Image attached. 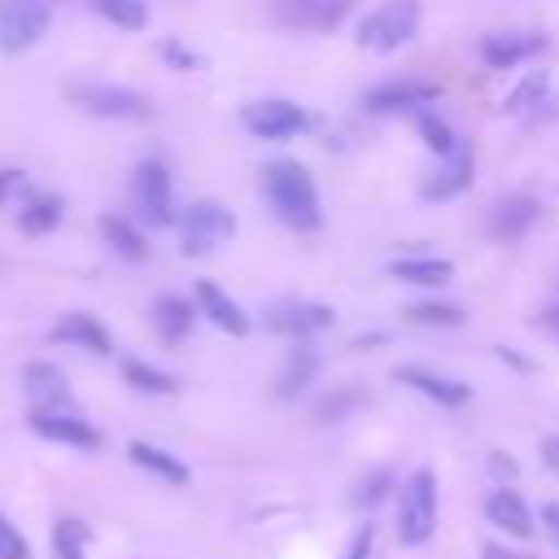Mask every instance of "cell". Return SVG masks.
Returning <instances> with one entry per match:
<instances>
[{
  "label": "cell",
  "instance_id": "cell-38",
  "mask_svg": "<svg viewBox=\"0 0 559 559\" xmlns=\"http://www.w3.org/2000/svg\"><path fill=\"white\" fill-rule=\"evenodd\" d=\"M542 463L559 476V432H550V437H542Z\"/></svg>",
  "mask_w": 559,
  "mask_h": 559
},
{
  "label": "cell",
  "instance_id": "cell-17",
  "mask_svg": "<svg viewBox=\"0 0 559 559\" xmlns=\"http://www.w3.org/2000/svg\"><path fill=\"white\" fill-rule=\"evenodd\" d=\"M314 376H319V349L306 341H293V349L275 371V397H297Z\"/></svg>",
  "mask_w": 559,
  "mask_h": 559
},
{
  "label": "cell",
  "instance_id": "cell-31",
  "mask_svg": "<svg viewBox=\"0 0 559 559\" xmlns=\"http://www.w3.org/2000/svg\"><path fill=\"white\" fill-rule=\"evenodd\" d=\"M415 127H419L424 144H428V148H432L437 157H445V153H450V148L459 144V135L450 131V122H445V118H437V114H428V109H424V114L415 118Z\"/></svg>",
  "mask_w": 559,
  "mask_h": 559
},
{
  "label": "cell",
  "instance_id": "cell-25",
  "mask_svg": "<svg viewBox=\"0 0 559 559\" xmlns=\"http://www.w3.org/2000/svg\"><path fill=\"white\" fill-rule=\"evenodd\" d=\"M127 454H131L135 467H144V472H153V476H162V480H170V485H188V467H183L175 454H166V450H157V445H148V441H135Z\"/></svg>",
  "mask_w": 559,
  "mask_h": 559
},
{
  "label": "cell",
  "instance_id": "cell-36",
  "mask_svg": "<svg viewBox=\"0 0 559 559\" xmlns=\"http://www.w3.org/2000/svg\"><path fill=\"white\" fill-rule=\"evenodd\" d=\"M22 192H26V175L22 170H0V210H9Z\"/></svg>",
  "mask_w": 559,
  "mask_h": 559
},
{
  "label": "cell",
  "instance_id": "cell-3",
  "mask_svg": "<svg viewBox=\"0 0 559 559\" xmlns=\"http://www.w3.org/2000/svg\"><path fill=\"white\" fill-rule=\"evenodd\" d=\"M432 528H437V480L428 467H419L397 493V537L402 546H424Z\"/></svg>",
  "mask_w": 559,
  "mask_h": 559
},
{
  "label": "cell",
  "instance_id": "cell-41",
  "mask_svg": "<svg viewBox=\"0 0 559 559\" xmlns=\"http://www.w3.org/2000/svg\"><path fill=\"white\" fill-rule=\"evenodd\" d=\"M480 559H533V555H515V550H507V546H498V542H489V546L480 550Z\"/></svg>",
  "mask_w": 559,
  "mask_h": 559
},
{
  "label": "cell",
  "instance_id": "cell-29",
  "mask_svg": "<svg viewBox=\"0 0 559 559\" xmlns=\"http://www.w3.org/2000/svg\"><path fill=\"white\" fill-rule=\"evenodd\" d=\"M105 22H114V26H122V31H144V22H148V9H144V0H87Z\"/></svg>",
  "mask_w": 559,
  "mask_h": 559
},
{
  "label": "cell",
  "instance_id": "cell-40",
  "mask_svg": "<svg viewBox=\"0 0 559 559\" xmlns=\"http://www.w3.org/2000/svg\"><path fill=\"white\" fill-rule=\"evenodd\" d=\"M542 524H546L550 542L559 546V502H546V507H542Z\"/></svg>",
  "mask_w": 559,
  "mask_h": 559
},
{
  "label": "cell",
  "instance_id": "cell-15",
  "mask_svg": "<svg viewBox=\"0 0 559 559\" xmlns=\"http://www.w3.org/2000/svg\"><path fill=\"white\" fill-rule=\"evenodd\" d=\"M192 293H197V306H201V314L214 323V328H223L227 336H245L249 332V314L218 288V284H210V280H197L192 284Z\"/></svg>",
  "mask_w": 559,
  "mask_h": 559
},
{
  "label": "cell",
  "instance_id": "cell-14",
  "mask_svg": "<svg viewBox=\"0 0 559 559\" xmlns=\"http://www.w3.org/2000/svg\"><path fill=\"white\" fill-rule=\"evenodd\" d=\"M393 380L419 389L424 397H432V402H441V406H467V402H472V384L450 380V376H437V371H428V367H397Z\"/></svg>",
  "mask_w": 559,
  "mask_h": 559
},
{
  "label": "cell",
  "instance_id": "cell-30",
  "mask_svg": "<svg viewBox=\"0 0 559 559\" xmlns=\"http://www.w3.org/2000/svg\"><path fill=\"white\" fill-rule=\"evenodd\" d=\"M92 542V528L83 520H57L52 524V550L57 559H83V546Z\"/></svg>",
  "mask_w": 559,
  "mask_h": 559
},
{
  "label": "cell",
  "instance_id": "cell-4",
  "mask_svg": "<svg viewBox=\"0 0 559 559\" xmlns=\"http://www.w3.org/2000/svg\"><path fill=\"white\" fill-rule=\"evenodd\" d=\"M236 236V214L223 205V201H192L183 214H179V249L188 258H201V253H214L223 240Z\"/></svg>",
  "mask_w": 559,
  "mask_h": 559
},
{
  "label": "cell",
  "instance_id": "cell-26",
  "mask_svg": "<svg viewBox=\"0 0 559 559\" xmlns=\"http://www.w3.org/2000/svg\"><path fill=\"white\" fill-rule=\"evenodd\" d=\"M61 223V201L57 197H31L22 210H17V227L26 231V236H44V231H52Z\"/></svg>",
  "mask_w": 559,
  "mask_h": 559
},
{
  "label": "cell",
  "instance_id": "cell-2",
  "mask_svg": "<svg viewBox=\"0 0 559 559\" xmlns=\"http://www.w3.org/2000/svg\"><path fill=\"white\" fill-rule=\"evenodd\" d=\"M419 31V0H384L358 22V48L367 52H397Z\"/></svg>",
  "mask_w": 559,
  "mask_h": 559
},
{
  "label": "cell",
  "instance_id": "cell-9",
  "mask_svg": "<svg viewBox=\"0 0 559 559\" xmlns=\"http://www.w3.org/2000/svg\"><path fill=\"white\" fill-rule=\"evenodd\" d=\"M437 96H441V87H437V83H428V79H389V83H380V87L362 92V105H367L371 114H397V109L432 105Z\"/></svg>",
  "mask_w": 559,
  "mask_h": 559
},
{
  "label": "cell",
  "instance_id": "cell-5",
  "mask_svg": "<svg viewBox=\"0 0 559 559\" xmlns=\"http://www.w3.org/2000/svg\"><path fill=\"white\" fill-rule=\"evenodd\" d=\"M66 96L96 114V118H114V122H140L153 114L148 96L135 92V87H118V83H66Z\"/></svg>",
  "mask_w": 559,
  "mask_h": 559
},
{
  "label": "cell",
  "instance_id": "cell-16",
  "mask_svg": "<svg viewBox=\"0 0 559 559\" xmlns=\"http://www.w3.org/2000/svg\"><path fill=\"white\" fill-rule=\"evenodd\" d=\"M533 223H537V201L524 197V192L502 197V201L489 210V236H493V240H520Z\"/></svg>",
  "mask_w": 559,
  "mask_h": 559
},
{
  "label": "cell",
  "instance_id": "cell-27",
  "mask_svg": "<svg viewBox=\"0 0 559 559\" xmlns=\"http://www.w3.org/2000/svg\"><path fill=\"white\" fill-rule=\"evenodd\" d=\"M122 380L131 389H140V393H175L179 389V380L170 371H157V367H148L140 358H122Z\"/></svg>",
  "mask_w": 559,
  "mask_h": 559
},
{
  "label": "cell",
  "instance_id": "cell-33",
  "mask_svg": "<svg viewBox=\"0 0 559 559\" xmlns=\"http://www.w3.org/2000/svg\"><path fill=\"white\" fill-rule=\"evenodd\" d=\"M362 402V393L358 389H341V393H328L323 402H319V419H341L349 406H358Z\"/></svg>",
  "mask_w": 559,
  "mask_h": 559
},
{
  "label": "cell",
  "instance_id": "cell-35",
  "mask_svg": "<svg viewBox=\"0 0 559 559\" xmlns=\"http://www.w3.org/2000/svg\"><path fill=\"white\" fill-rule=\"evenodd\" d=\"M542 92H546V74H528V79L507 96V109H524L528 100H537V105H542Z\"/></svg>",
  "mask_w": 559,
  "mask_h": 559
},
{
  "label": "cell",
  "instance_id": "cell-24",
  "mask_svg": "<svg viewBox=\"0 0 559 559\" xmlns=\"http://www.w3.org/2000/svg\"><path fill=\"white\" fill-rule=\"evenodd\" d=\"M100 236L109 240V249L118 253V258H127V262H144L148 258V245H144V236L135 231V223L131 218H122V214H100Z\"/></svg>",
  "mask_w": 559,
  "mask_h": 559
},
{
  "label": "cell",
  "instance_id": "cell-28",
  "mask_svg": "<svg viewBox=\"0 0 559 559\" xmlns=\"http://www.w3.org/2000/svg\"><path fill=\"white\" fill-rule=\"evenodd\" d=\"M411 323H419V328H459L467 314L454 306V301H415V306H406L402 310Z\"/></svg>",
  "mask_w": 559,
  "mask_h": 559
},
{
  "label": "cell",
  "instance_id": "cell-19",
  "mask_svg": "<svg viewBox=\"0 0 559 559\" xmlns=\"http://www.w3.org/2000/svg\"><path fill=\"white\" fill-rule=\"evenodd\" d=\"M389 275L402 284H424V288H441L454 280V262L445 258H397L389 262Z\"/></svg>",
  "mask_w": 559,
  "mask_h": 559
},
{
  "label": "cell",
  "instance_id": "cell-32",
  "mask_svg": "<svg viewBox=\"0 0 559 559\" xmlns=\"http://www.w3.org/2000/svg\"><path fill=\"white\" fill-rule=\"evenodd\" d=\"M384 489H389V472H371L367 480H358V485H354L349 502H354V507H376V502L384 498Z\"/></svg>",
  "mask_w": 559,
  "mask_h": 559
},
{
  "label": "cell",
  "instance_id": "cell-13",
  "mask_svg": "<svg viewBox=\"0 0 559 559\" xmlns=\"http://www.w3.org/2000/svg\"><path fill=\"white\" fill-rule=\"evenodd\" d=\"M31 428L48 441H61V445H74V450H96L100 445V432L87 424V419H74L66 411H35L31 415Z\"/></svg>",
  "mask_w": 559,
  "mask_h": 559
},
{
  "label": "cell",
  "instance_id": "cell-21",
  "mask_svg": "<svg viewBox=\"0 0 559 559\" xmlns=\"http://www.w3.org/2000/svg\"><path fill=\"white\" fill-rule=\"evenodd\" d=\"M52 341H70V345H79V349L109 354V332H105V328H100L92 314H79V310L61 314V323L52 328Z\"/></svg>",
  "mask_w": 559,
  "mask_h": 559
},
{
  "label": "cell",
  "instance_id": "cell-20",
  "mask_svg": "<svg viewBox=\"0 0 559 559\" xmlns=\"http://www.w3.org/2000/svg\"><path fill=\"white\" fill-rule=\"evenodd\" d=\"M153 328H157V336H162L166 345H179V341L192 332V301H183V297H175V293L157 297V301H153Z\"/></svg>",
  "mask_w": 559,
  "mask_h": 559
},
{
  "label": "cell",
  "instance_id": "cell-39",
  "mask_svg": "<svg viewBox=\"0 0 559 559\" xmlns=\"http://www.w3.org/2000/svg\"><path fill=\"white\" fill-rule=\"evenodd\" d=\"M489 472L511 480V476H515V459H511V454H502V450H493V454H489Z\"/></svg>",
  "mask_w": 559,
  "mask_h": 559
},
{
  "label": "cell",
  "instance_id": "cell-34",
  "mask_svg": "<svg viewBox=\"0 0 559 559\" xmlns=\"http://www.w3.org/2000/svg\"><path fill=\"white\" fill-rule=\"evenodd\" d=\"M0 559H31V546H26V537L0 515Z\"/></svg>",
  "mask_w": 559,
  "mask_h": 559
},
{
  "label": "cell",
  "instance_id": "cell-11",
  "mask_svg": "<svg viewBox=\"0 0 559 559\" xmlns=\"http://www.w3.org/2000/svg\"><path fill=\"white\" fill-rule=\"evenodd\" d=\"M472 170H476V162H472V148L467 144H454L441 162H437V170L424 179V197L428 201H450V197H459L463 188H472Z\"/></svg>",
  "mask_w": 559,
  "mask_h": 559
},
{
  "label": "cell",
  "instance_id": "cell-37",
  "mask_svg": "<svg viewBox=\"0 0 559 559\" xmlns=\"http://www.w3.org/2000/svg\"><path fill=\"white\" fill-rule=\"evenodd\" d=\"M371 555V524H362L358 533H354V542H349V555L345 559H367Z\"/></svg>",
  "mask_w": 559,
  "mask_h": 559
},
{
  "label": "cell",
  "instance_id": "cell-7",
  "mask_svg": "<svg viewBox=\"0 0 559 559\" xmlns=\"http://www.w3.org/2000/svg\"><path fill=\"white\" fill-rule=\"evenodd\" d=\"M48 0H0V52H26L48 31Z\"/></svg>",
  "mask_w": 559,
  "mask_h": 559
},
{
  "label": "cell",
  "instance_id": "cell-10",
  "mask_svg": "<svg viewBox=\"0 0 559 559\" xmlns=\"http://www.w3.org/2000/svg\"><path fill=\"white\" fill-rule=\"evenodd\" d=\"M245 127L258 140H288L306 127V109L293 100H253L245 105Z\"/></svg>",
  "mask_w": 559,
  "mask_h": 559
},
{
  "label": "cell",
  "instance_id": "cell-22",
  "mask_svg": "<svg viewBox=\"0 0 559 559\" xmlns=\"http://www.w3.org/2000/svg\"><path fill=\"white\" fill-rule=\"evenodd\" d=\"M489 520L498 524V528H507L511 537H533V515H528V507H524V498L515 493V489H498V493H489Z\"/></svg>",
  "mask_w": 559,
  "mask_h": 559
},
{
  "label": "cell",
  "instance_id": "cell-23",
  "mask_svg": "<svg viewBox=\"0 0 559 559\" xmlns=\"http://www.w3.org/2000/svg\"><path fill=\"white\" fill-rule=\"evenodd\" d=\"M349 0H288L284 4V17L293 26H306V31H328L345 17Z\"/></svg>",
  "mask_w": 559,
  "mask_h": 559
},
{
  "label": "cell",
  "instance_id": "cell-6",
  "mask_svg": "<svg viewBox=\"0 0 559 559\" xmlns=\"http://www.w3.org/2000/svg\"><path fill=\"white\" fill-rule=\"evenodd\" d=\"M131 197H135V214L148 227H170L175 223V188H170V175H166V166L157 157L135 166Z\"/></svg>",
  "mask_w": 559,
  "mask_h": 559
},
{
  "label": "cell",
  "instance_id": "cell-8",
  "mask_svg": "<svg viewBox=\"0 0 559 559\" xmlns=\"http://www.w3.org/2000/svg\"><path fill=\"white\" fill-rule=\"evenodd\" d=\"M332 323H336V314L323 301H280V306L266 310V328L271 332H284L293 341H306L314 332H328Z\"/></svg>",
  "mask_w": 559,
  "mask_h": 559
},
{
  "label": "cell",
  "instance_id": "cell-1",
  "mask_svg": "<svg viewBox=\"0 0 559 559\" xmlns=\"http://www.w3.org/2000/svg\"><path fill=\"white\" fill-rule=\"evenodd\" d=\"M262 192H266V201H271V210H275L280 223H288V227H297V231H310V227L323 223L314 179H310V170H306L301 162H293V157H280V162H271V166L262 170Z\"/></svg>",
  "mask_w": 559,
  "mask_h": 559
},
{
  "label": "cell",
  "instance_id": "cell-12",
  "mask_svg": "<svg viewBox=\"0 0 559 559\" xmlns=\"http://www.w3.org/2000/svg\"><path fill=\"white\" fill-rule=\"evenodd\" d=\"M22 384H26V397L35 402V411H66V402H70V380L52 362H26Z\"/></svg>",
  "mask_w": 559,
  "mask_h": 559
},
{
  "label": "cell",
  "instance_id": "cell-18",
  "mask_svg": "<svg viewBox=\"0 0 559 559\" xmlns=\"http://www.w3.org/2000/svg\"><path fill=\"white\" fill-rule=\"evenodd\" d=\"M542 35H485L480 39V57H485V66H493V70H511V66H520L524 57H533V52H542Z\"/></svg>",
  "mask_w": 559,
  "mask_h": 559
}]
</instances>
